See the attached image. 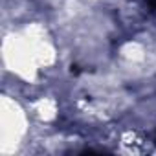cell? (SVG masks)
<instances>
[{
    "label": "cell",
    "instance_id": "6da1fadb",
    "mask_svg": "<svg viewBox=\"0 0 156 156\" xmlns=\"http://www.w3.org/2000/svg\"><path fill=\"white\" fill-rule=\"evenodd\" d=\"M127 4L134 9L138 19L156 22V0H127Z\"/></svg>",
    "mask_w": 156,
    "mask_h": 156
}]
</instances>
